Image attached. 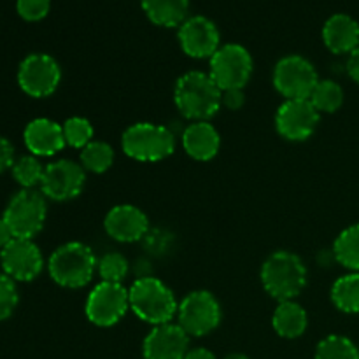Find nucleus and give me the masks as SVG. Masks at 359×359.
Returning a JSON list of instances; mask_svg holds the SVG:
<instances>
[{
	"label": "nucleus",
	"mask_w": 359,
	"mask_h": 359,
	"mask_svg": "<svg viewBox=\"0 0 359 359\" xmlns=\"http://www.w3.org/2000/svg\"><path fill=\"white\" fill-rule=\"evenodd\" d=\"M42 191L21 189L7 203L4 221L14 238H34L44 228L48 217V202Z\"/></svg>",
	"instance_id": "nucleus-6"
},
{
	"label": "nucleus",
	"mask_w": 359,
	"mask_h": 359,
	"mask_svg": "<svg viewBox=\"0 0 359 359\" xmlns=\"http://www.w3.org/2000/svg\"><path fill=\"white\" fill-rule=\"evenodd\" d=\"M182 147L196 161H210L221 147L219 132L209 121H193L182 132Z\"/></svg>",
	"instance_id": "nucleus-19"
},
{
	"label": "nucleus",
	"mask_w": 359,
	"mask_h": 359,
	"mask_svg": "<svg viewBox=\"0 0 359 359\" xmlns=\"http://www.w3.org/2000/svg\"><path fill=\"white\" fill-rule=\"evenodd\" d=\"M13 233H11L9 226H7V223L4 221V217H0V251H2L4 248H6L7 244H9L11 241H13Z\"/></svg>",
	"instance_id": "nucleus-37"
},
{
	"label": "nucleus",
	"mask_w": 359,
	"mask_h": 359,
	"mask_svg": "<svg viewBox=\"0 0 359 359\" xmlns=\"http://www.w3.org/2000/svg\"><path fill=\"white\" fill-rule=\"evenodd\" d=\"M314 359H359V347L349 337L328 335L316 347Z\"/></svg>",
	"instance_id": "nucleus-27"
},
{
	"label": "nucleus",
	"mask_w": 359,
	"mask_h": 359,
	"mask_svg": "<svg viewBox=\"0 0 359 359\" xmlns=\"http://www.w3.org/2000/svg\"><path fill=\"white\" fill-rule=\"evenodd\" d=\"M174 102L186 119L209 121L223 105V90L209 72L191 70L181 76L174 88Z\"/></svg>",
	"instance_id": "nucleus-1"
},
{
	"label": "nucleus",
	"mask_w": 359,
	"mask_h": 359,
	"mask_svg": "<svg viewBox=\"0 0 359 359\" xmlns=\"http://www.w3.org/2000/svg\"><path fill=\"white\" fill-rule=\"evenodd\" d=\"M146 16L158 27H181L188 20L189 0H140Z\"/></svg>",
	"instance_id": "nucleus-22"
},
{
	"label": "nucleus",
	"mask_w": 359,
	"mask_h": 359,
	"mask_svg": "<svg viewBox=\"0 0 359 359\" xmlns=\"http://www.w3.org/2000/svg\"><path fill=\"white\" fill-rule=\"evenodd\" d=\"M245 95L244 90H226L223 91V105L228 111H238L244 107Z\"/></svg>",
	"instance_id": "nucleus-34"
},
{
	"label": "nucleus",
	"mask_w": 359,
	"mask_h": 359,
	"mask_svg": "<svg viewBox=\"0 0 359 359\" xmlns=\"http://www.w3.org/2000/svg\"><path fill=\"white\" fill-rule=\"evenodd\" d=\"M184 359H216L212 351L205 349V347H195V349H189Z\"/></svg>",
	"instance_id": "nucleus-36"
},
{
	"label": "nucleus",
	"mask_w": 359,
	"mask_h": 359,
	"mask_svg": "<svg viewBox=\"0 0 359 359\" xmlns=\"http://www.w3.org/2000/svg\"><path fill=\"white\" fill-rule=\"evenodd\" d=\"M130 309L140 321L151 326L172 323L177 316L179 304L167 284L153 276L139 277L130 286Z\"/></svg>",
	"instance_id": "nucleus-3"
},
{
	"label": "nucleus",
	"mask_w": 359,
	"mask_h": 359,
	"mask_svg": "<svg viewBox=\"0 0 359 359\" xmlns=\"http://www.w3.org/2000/svg\"><path fill=\"white\" fill-rule=\"evenodd\" d=\"M20 302L16 280L6 273H0V321H6L14 314Z\"/></svg>",
	"instance_id": "nucleus-31"
},
{
	"label": "nucleus",
	"mask_w": 359,
	"mask_h": 359,
	"mask_svg": "<svg viewBox=\"0 0 359 359\" xmlns=\"http://www.w3.org/2000/svg\"><path fill=\"white\" fill-rule=\"evenodd\" d=\"M62 126L67 146L74 147V149H83V147H86L93 140V125L86 118L74 116V118L67 119Z\"/></svg>",
	"instance_id": "nucleus-30"
},
{
	"label": "nucleus",
	"mask_w": 359,
	"mask_h": 359,
	"mask_svg": "<svg viewBox=\"0 0 359 359\" xmlns=\"http://www.w3.org/2000/svg\"><path fill=\"white\" fill-rule=\"evenodd\" d=\"M323 41L335 55H351L359 48V23L349 14H333L323 27Z\"/></svg>",
	"instance_id": "nucleus-20"
},
{
	"label": "nucleus",
	"mask_w": 359,
	"mask_h": 359,
	"mask_svg": "<svg viewBox=\"0 0 359 359\" xmlns=\"http://www.w3.org/2000/svg\"><path fill=\"white\" fill-rule=\"evenodd\" d=\"M177 37L182 51L195 60H210L221 48L219 30L216 23L205 16H189L179 27Z\"/></svg>",
	"instance_id": "nucleus-15"
},
{
	"label": "nucleus",
	"mask_w": 359,
	"mask_h": 359,
	"mask_svg": "<svg viewBox=\"0 0 359 359\" xmlns=\"http://www.w3.org/2000/svg\"><path fill=\"white\" fill-rule=\"evenodd\" d=\"M121 147L132 160L156 163L174 154L175 137L167 126L158 123H133L123 132Z\"/></svg>",
	"instance_id": "nucleus-5"
},
{
	"label": "nucleus",
	"mask_w": 359,
	"mask_h": 359,
	"mask_svg": "<svg viewBox=\"0 0 359 359\" xmlns=\"http://www.w3.org/2000/svg\"><path fill=\"white\" fill-rule=\"evenodd\" d=\"M14 147L6 137L0 135V174L6 172L7 168H13L14 165Z\"/></svg>",
	"instance_id": "nucleus-33"
},
{
	"label": "nucleus",
	"mask_w": 359,
	"mask_h": 359,
	"mask_svg": "<svg viewBox=\"0 0 359 359\" xmlns=\"http://www.w3.org/2000/svg\"><path fill=\"white\" fill-rule=\"evenodd\" d=\"M307 266L291 251H276L263 262L262 279L266 293L277 302H290L300 297L307 286Z\"/></svg>",
	"instance_id": "nucleus-2"
},
{
	"label": "nucleus",
	"mask_w": 359,
	"mask_h": 359,
	"mask_svg": "<svg viewBox=\"0 0 359 359\" xmlns=\"http://www.w3.org/2000/svg\"><path fill=\"white\" fill-rule=\"evenodd\" d=\"M332 302L346 314H359V272L339 277L332 286Z\"/></svg>",
	"instance_id": "nucleus-23"
},
{
	"label": "nucleus",
	"mask_w": 359,
	"mask_h": 359,
	"mask_svg": "<svg viewBox=\"0 0 359 359\" xmlns=\"http://www.w3.org/2000/svg\"><path fill=\"white\" fill-rule=\"evenodd\" d=\"M191 337L177 325L153 326L142 342L144 359H184L189 351Z\"/></svg>",
	"instance_id": "nucleus-16"
},
{
	"label": "nucleus",
	"mask_w": 359,
	"mask_h": 359,
	"mask_svg": "<svg viewBox=\"0 0 359 359\" xmlns=\"http://www.w3.org/2000/svg\"><path fill=\"white\" fill-rule=\"evenodd\" d=\"M224 359H251V358L245 356V354H242V353H231V354H228Z\"/></svg>",
	"instance_id": "nucleus-38"
},
{
	"label": "nucleus",
	"mask_w": 359,
	"mask_h": 359,
	"mask_svg": "<svg viewBox=\"0 0 359 359\" xmlns=\"http://www.w3.org/2000/svg\"><path fill=\"white\" fill-rule=\"evenodd\" d=\"M273 332L287 340L300 339L309 328L307 311L294 300L280 302L272 316Z\"/></svg>",
	"instance_id": "nucleus-21"
},
{
	"label": "nucleus",
	"mask_w": 359,
	"mask_h": 359,
	"mask_svg": "<svg viewBox=\"0 0 359 359\" xmlns=\"http://www.w3.org/2000/svg\"><path fill=\"white\" fill-rule=\"evenodd\" d=\"M0 265L6 276L16 283H30L41 276L44 269V258L30 238H13L0 251Z\"/></svg>",
	"instance_id": "nucleus-14"
},
{
	"label": "nucleus",
	"mask_w": 359,
	"mask_h": 359,
	"mask_svg": "<svg viewBox=\"0 0 359 359\" xmlns=\"http://www.w3.org/2000/svg\"><path fill=\"white\" fill-rule=\"evenodd\" d=\"M347 74H349L351 79L359 86V48L354 49L349 55V60H347Z\"/></svg>",
	"instance_id": "nucleus-35"
},
{
	"label": "nucleus",
	"mask_w": 359,
	"mask_h": 359,
	"mask_svg": "<svg viewBox=\"0 0 359 359\" xmlns=\"http://www.w3.org/2000/svg\"><path fill=\"white\" fill-rule=\"evenodd\" d=\"M86 184V170L72 160H56L44 170L41 182L42 195L55 202H69L83 193Z\"/></svg>",
	"instance_id": "nucleus-12"
},
{
	"label": "nucleus",
	"mask_w": 359,
	"mask_h": 359,
	"mask_svg": "<svg viewBox=\"0 0 359 359\" xmlns=\"http://www.w3.org/2000/svg\"><path fill=\"white\" fill-rule=\"evenodd\" d=\"M318 112H326V114H333V112L339 111L344 104V90L337 81L333 79H319V83L316 84L314 91H312L311 98Z\"/></svg>",
	"instance_id": "nucleus-26"
},
{
	"label": "nucleus",
	"mask_w": 359,
	"mask_h": 359,
	"mask_svg": "<svg viewBox=\"0 0 359 359\" xmlns=\"http://www.w3.org/2000/svg\"><path fill=\"white\" fill-rule=\"evenodd\" d=\"M62 81V69L51 55L32 53L18 69V84L28 97L46 98L55 93Z\"/></svg>",
	"instance_id": "nucleus-11"
},
{
	"label": "nucleus",
	"mask_w": 359,
	"mask_h": 359,
	"mask_svg": "<svg viewBox=\"0 0 359 359\" xmlns=\"http://www.w3.org/2000/svg\"><path fill=\"white\" fill-rule=\"evenodd\" d=\"M105 233L121 244L142 241L149 231V219L142 209L130 203L112 207L104 219Z\"/></svg>",
	"instance_id": "nucleus-17"
},
{
	"label": "nucleus",
	"mask_w": 359,
	"mask_h": 359,
	"mask_svg": "<svg viewBox=\"0 0 359 359\" xmlns=\"http://www.w3.org/2000/svg\"><path fill=\"white\" fill-rule=\"evenodd\" d=\"M13 177L23 189H35V186H41L42 177H44L46 167L39 161L34 154L21 156L20 160L14 161L13 165Z\"/></svg>",
	"instance_id": "nucleus-28"
},
{
	"label": "nucleus",
	"mask_w": 359,
	"mask_h": 359,
	"mask_svg": "<svg viewBox=\"0 0 359 359\" xmlns=\"http://www.w3.org/2000/svg\"><path fill=\"white\" fill-rule=\"evenodd\" d=\"M321 114L309 98L284 100L276 112V128L290 142H304L314 135Z\"/></svg>",
	"instance_id": "nucleus-13"
},
{
	"label": "nucleus",
	"mask_w": 359,
	"mask_h": 359,
	"mask_svg": "<svg viewBox=\"0 0 359 359\" xmlns=\"http://www.w3.org/2000/svg\"><path fill=\"white\" fill-rule=\"evenodd\" d=\"M130 311V294L123 284L100 283L90 291L84 304V312L91 325L111 328L118 325Z\"/></svg>",
	"instance_id": "nucleus-10"
},
{
	"label": "nucleus",
	"mask_w": 359,
	"mask_h": 359,
	"mask_svg": "<svg viewBox=\"0 0 359 359\" xmlns=\"http://www.w3.org/2000/svg\"><path fill=\"white\" fill-rule=\"evenodd\" d=\"M51 0H16V11L25 21H41L48 16Z\"/></svg>",
	"instance_id": "nucleus-32"
},
{
	"label": "nucleus",
	"mask_w": 359,
	"mask_h": 359,
	"mask_svg": "<svg viewBox=\"0 0 359 359\" xmlns=\"http://www.w3.org/2000/svg\"><path fill=\"white\" fill-rule=\"evenodd\" d=\"M27 149L34 156H55L67 146L63 126L48 118L32 119L23 132Z\"/></svg>",
	"instance_id": "nucleus-18"
},
{
	"label": "nucleus",
	"mask_w": 359,
	"mask_h": 359,
	"mask_svg": "<svg viewBox=\"0 0 359 359\" xmlns=\"http://www.w3.org/2000/svg\"><path fill=\"white\" fill-rule=\"evenodd\" d=\"M333 256L347 270L359 272V223L346 228L333 244Z\"/></svg>",
	"instance_id": "nucleus-24"
},
{
	"label": "nucleus",
	"mask_w": 359,
	"mask_h": 359,
	"mask_svg": "<svg viewBox=\"0 0 359 359\" xmlns=\"http://www.w3.org/2000/svg\"><path fill=\"white\" fill-rule=\"evenodd\" d=\"M97 265L98 259L90 245L83 242H67L49 256L48 270L58 286L79 290L91 283Z\"/></svg>",
	"instance_id": "nucleus-4"
},
{
	"label": "nucleus",
	"mask_w": 359,
	"mask_h": 359,
	"mask_svg": "<svg viewBox=\"0 0 359 359\" xmlns=\"http://www.w3.org/2000/svg\"><path fill=\"white\" fill-rule=\"evenodd\" d=\"M114 163V149L104 140H91L81 149V165L84 170L93 174H104Z\"/></svg>",
	"instance_id": "nucleus-25"
},
{
	"label": "nucleus",
	"mask_w": 359,
	"mask_h": 359,
	"mask_svg": "<svg viewBox=\"0 0 359 359\" xmlns=\"http://www.w3.org/2000/svg\"><path fill=\"white\" fill-rule=\"evenodd\" d=\"M128 259L121 252H105L100 259H98L97 272L104 283H118L123 284V280L128 276Z\"/></svg>",
	"instance_id": "nucleus-29"
},
{
	"label": "nucleus",
	"mask_w": 359,
	"mask_h": 359,
	"mask_svg": "<svg viewBox=\"0 0 359 359\" xmlns=\"http://www.w3.org/2000/svg\"><path fill=\"white\" fill-rule=\"evenodd\" d=\"M252 56L244 46L223 44L209 60V74L223 91L244 90L252 76Z\"/></svg>",
	"instance_id": "nucleus-9"
},
{
	"label": "nucleus",
	"mask_w": 359,
	"mask_h": 359,
	"mask_svg": "<svg viewBox=\"0 0 359 359\" xmlns=\"http://www.w3.org/2000/svg\"><path fill=\"white\" fill-rule=\"evenodd\" d=\"M177 325L189 337H205L219 326L223 312L217 298L210 291L196 290L186 294L177 309Z\"/></svg>",
	"instance_id": "nucleus-7"
},
{
	"label": "nucleus",
	"mask_w": 359,
	"mask_h": 359,
	"mask_svg": "<svg viewBox=\"0 0 359 359\" xmlns=\"http://www.w3.org/2000/svg\"><path fill=\"white\" fill-rule=\"evenodd\" d=\"M272 83L286 100H302L311 98L319 76L311 60L302 55H286L273 67Z\"/></svg>",
	"instance_id": "nucleus-8"
}]
</instances>
